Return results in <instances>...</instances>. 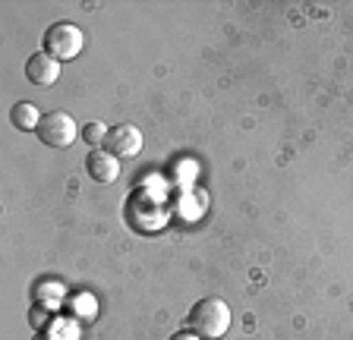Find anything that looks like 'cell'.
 I'll use <instances>...</instances> for the list:
<instances>
[{
  "mask_svg": "<svg viewBox=\"0 0 353 340\" xmlns=\"http://www.w3.org/2000/svg\"><path fill=\"white\" fill-rule=\"evenodd\" d=\"M26 79L38 89H48L60 79V60H54L48 51H38L26 60Z\"/></svg>",
  "mask_w": 353,
  "mask_h": 340,
  "instance_id": "8992f818",
  "label": "cell"
},
{
  "mask_svg": "<svg viewBox=\"0 0 353 340\" xmlns=\"http://www.w3.org/2000/svg\"><path fill=\"white\" fill-rule=\"evenodd\" d=\"M41 117H44V114H38V107H35V104H29V101L13 104V111H10V123H13L16 129H22V133H32V129L38 133Z\"/></svg>",
  "mask_w": 353,
  "mask_h": 340,
  "instance_id": "52a82bcc",
  "label": "cell"
},
{
  "mask_svg": "<svg viewBox=\"0 0 353 340\" xmlns=\"http://www.w3.org/2000/svg\"><path fill=\"white\" fill-rule=\"evenodd\" d=\"M108 129H110V126H104V123H98V120H92V123L82 126V142H88L92 148H104Z\"/></svg>",
  "mask_w": 353,
  "mask_h": 340,
  "instance_id": "ba28073f",
  "label": "cell"
},
{
  "mask_svg": "<svg viewBox=\"0 0 353 340\" xmlns=\"http://www.w3.org/2000/svg\"><path fill=\"white\" fill-rule=\"evenodd\" d=\"M104 148H108L110 155H117L120 161L123 158H136L142 151V133L139 126L132 123H117L108 129V139H104Z\"/></svg>",
  "mask_w": 353,
  "mask_h": 340,
  "instance_id": "277c9868",
  "label": "cell"
},
{
  "mask_svg": "<svg viewBox=\"0 0 353 340\" xmlns=\"http://www.w3.org/2000/svg\"><path fill=\"white\" fill-rule=\"evenodd\" d=\"M32 321H35V325L41 328L44 321H48V309H41V306H35V309H32Z\"/></svg>",
  "mask_w": 353,
  "mask_h": 340,
  "instance_id": "9c48e42d",
  "label": "cell"
},
{
  "mask_svg": "<svg viewBox=\"0 0 353 340\" xmlns=\"http://www.w3.org/2000/svg\"><path fill=\"white\" fill-rule=\"evenodd\" d=\"M190 331L202 340H221L230 331V306L221 296H205L190 309Z\"/></svg>",
  "mask_w": 353,
  "mask_h": 340,
  "instance_id": "6da1fadb",
  "label": "cell"
},
{
  "mask_svg": "<svg viewBox=\"0 0 353 340\" xmlns=\"http://www.w3.org/2000/svg\"><path fill=\"white\" fill-rule=\"evenodd\" d=\"M85 47V32L73 23H54L51 29L44 32V51L51 54L54 60H73L79 57V51Z\"/></svg>",
  "mask_w": 353,
  "mask_h": 340,
  "instance_id": "7a4b0ae2",
  "label": "cell"
},
{
  "mask_svg": "<svg viewBox=\"0 0 353 340\" xmlns=\"http://www.w3.org/2000/svg\"><path fill=\"white\" fill-rule=\"evenodd\" d=\"M85 170L95 183L110 186V183H117V177H120V158L110 155L108 148H92L85 158Z\"/></svg>",
  "mask_w": 353,
  "mask_h": 340,
  "instance_id": "5b68a950",
  "label": "cell"
},
{
  "mask_svg": "<svg viewBox=\"0 0 353 340\" xmlns=\"http://www.w3.org/2000/svg\"><path fill=\"white\" fill-rule=\"evenodd\" d=\"M76 136H82V129L76 126L73 114L66 111H51L41 117V126H38V139L48 148H70L76 142Z\"/></svg>",
  "mask_w": 353,
  "mask_h": 340,
  "instance_id": "3957f363",
  "label": "cell"
},
{
  "mask_svg": "<svg viewBox=\"0 0 353 340\" xmlns=\"http://www.w3.org/2000/svg\"><path fill=\"white\" fill-rule=\"evenodd\" d=\"M170 340H202L196 331H176V334H170Z\"/></svg>",
  "mask_w": 353,
  "mask_h": 340,
  "instance_id": "30bf717a",
  "label": "cell"
}]
</instances>
